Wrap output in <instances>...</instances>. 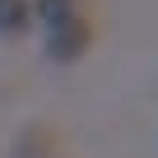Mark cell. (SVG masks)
<instances>
[{
  "mask_svg": "<svg viewBox=\"0 0 158 158\" xmlns=\"http://www.w3.org/2000/svg\"><path fill=\"white\" fill-rule=\"evenodd\" d=\"M89 47H93V23H89L84 14H74L70 23H60V28H51V33H47V56H51V60H60V65L79 60Z\"/></svg>",
  "mask_w": 158,
  "mask_h": 158,
  "instance_id": "6da1fadb",
  "label": "cell"
},
{
  "mask_svg": "<svg viewBox=\"0 0 158 158\" xmlns=\"http://www.w3.org/2000/svg\"><path fill=\"white\" fill-rule=\"evenodd\" d=\"M33 23V5L28 0H0V37H19Z\"/></svg>",
  "mask_w": 158,
  "mask_h": 158,
  "instance_id": "3957f363",
  "label": "cell"
},
{
  "mask_svg": "<svg viewBox=\"0 0 158 158\" xmlns=\"http://www.w3.org/2000/svg\"><path fill=\"white\" fill-rule=\"evenodd\" d=\"M33 14H37V23H47V33H51V28L70 23V19L79 14V5H74V0H37Z\"/></svg>",
  "mask_w": 158,
  "mask_h": 158,
  "instance_id": "277c9868",
  "label": "cell"
},
{
  "mask_svg": "<svg viewBox=\"0 0 158 158\" xmlns=\"http://www.w3.org/2000/svg\"><path fill=\"white\" fill-rule=\"evenodd\" d=\"M56 153V130L51 126H28L14 144V158H51Z\"/></svg>",
  "mask_w": 158,
  "mask_h": 158,
  "instance_id": "7a4b0ae2",
  "label": "cell"
}]
</instances>
